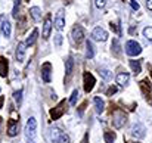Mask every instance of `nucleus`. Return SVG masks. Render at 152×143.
I'll list each match as a JSON object with an SVG mask.
<instances>
[{"mask_svg": "<svg viewBox=\"0 0 152 143\" xmlns=\"http://www.w3.org/2000/svg\"><path fill=\"white\" fill-rule=\"evenodd\" d=\"M19 131V120L18 118H10L7 123V136L15 137Z\"/></svg>", "mask_w": 152, "mask_h": 143, "instance_id": "nucleus-6", "label": "nucleus"}, {"mask_svg": "<svg viewBox=\"0 0 152 143\" xmlns=\"http://www.w3.org/2000/svg\"><path fill=\"white\" fill-rule=\"evenodd\" d=\"M146 7L149 10H152V0H146Z\"/></svg>", "mask_w": 152, "mask_h": 143, "instance_id": "nucleus-37", "label": "nucleus"}, {"mask_svg": "<svg viewBox=\"0 0 152 143\" xmlns=\"http://www.w3.org/2000/svg\"><path fill=\"white\" fill-rule=\"evenodd\" d=\"M130 66H132L134 75L140 74V69H142V68H140V62H139V61H130Z\"/></svg>", "mask_w": 152, "mask_h": 143, "instance_id": "nucleus-25", "label": "nucleus"}, {"mask_svg": "<svg viewBox=\"0 0 152 143\" xmlns=\"http://www.w3.org/2000/svg\"><path fill=\"white\" fill-rule=\"evenodd\" d=\"M95 4H96V7H105V4H106V0H95Z\"/></svg>", "mask_w": 152, "mask_h": 143, "instance_id": "nucleus-34", "label": "nucleus"}, {"mask_svg": "<svg viewBox=\"0 0 152 143\" xmlns=\"http://www.w3.org/2000/svg\"><path fill=\"white\" fill-rule=\"evenodd\" d=\"M62 45V36L61 34H58V36H55V46L56 47H59Z\"/></svg>", "mask_w": 152, "mask_h": 143, "instance_id": "nucleus-33", "label": "nucleus"}, {"mask_svg": "<svg viewBox=\"0 0 152 143\" xmlns=\"http://www.w3.org/2000/svg\"><path fill=\"white\" fill-rule=\"evenodd\" d=\"M0 21H1V24H0V30H1V34H3V37H10V22L7 21V19H4V18H0Z\"/></svg>", "mask_w": 152, "mask_h": 143, "instance_id": "nucleus-12", "label": "nucleus"}, {"mask_svg": "<svg viewBox=\"0 0 152 143\" xmlns=\"http://www.w3.org/2000/svg\"><path fill=\"white\" fill-rule=\"evenodd\" d=\"M83 78H84V92L86 93H90L93 90V87H95L96 80H95V77L90 72H84V77Z\"/></svg>", "mask_w": 152, "mask_h": 143, "instance_id": "nucleus-7", "label": "nucleus"}, {"mask_svg": "<svg viewBox=\"0 0 152 143\" xmlns=\"http://www.w3.org/2000/svg\"><path fill=\"white\" fill-rule=\"evenodd\" d=\"M13 100H15L18 105L21 103V100H22V90H21V89H19V90H16V92L13 93Z\"/></svg>", "mask_w": 152, "mask_h": 143, "instance_id": "nucleus-30", "label": "nucleus"}, {"mask_svg": "<svg viewBox=\"0 0 152 143\" xmlns=\"http://www.w3.org/2000/svg\"><path fill=\"white\" fill-rule=\"evenodd\" d=\"M92 37L95 39V40H98V42H106V39H108V33L101 28V27H96L95 30H93V33H92Z\"/></svg>", "mask_w": 152, "mask_h": 143, "instance_id": "nucleus-9", "label": "nucleus"}, {"mask_svg": "<svg viewBox=\"0 0 152 143\" xmlns=\"http://www.w3.org/2000/svg\"><path fill=\"white\" fill-rule=\"evenodd\" d=\"M132 134H133L134 137H137V139H142V137H145V127H143L140 123L134 124V125L132 127Z\"/></svg>", "mask_w": 152, "mask_h": 143, "instance_id": "nucleus-13", "label": "nucleus"}, {"mask_svg": "<svg viewBox=\"0 0 152 143\" xmlns=\"http://www.w3.org/2000/svg\"><path fill=\"white\" fill-rule=\"evenodd\" d=\"M136 143H137V142H136Z\"/></svg>", "mask_w": 152, "mask_h": 143, "instance_id": "nucleus-42", "label": "nucleus"}, {"mask_svg": "<svg viewBox=\"0 0 152 143\" xmlns=\"http://www.w3.org/2000/svg\"><path fill=\"white\" fill-rule=\"evenodd\" d=\"M58 143H69V136L66 133H62L61 137H59V140H58Z\"/></svg>", "mask_w": 152, "mask_h": 143, "instance_id": "nucleus-32", "label": "nucleus"}, {"mask_svg": "<svg viewBox=\"0 0 152 143\" xmlns=\"http://www.w3.org/2000/svg\"><path fill=\"white\" fill-rule=\"evenodd\" d=\"M115 92H117V87H109L108 92H106V96H112Z\"/></svg>", "mask_w": 152, "mask_h": 143, "instance_id": "nucleus-35", "label": "nucleus"}, {"mask_svg": "<svg viewBox=\"0 0 152 143\" xmlns=\"http://www.w3.org/2000/svg\"><path fill=\"white\" fill-rule=\"evenodd\" d=\"M28 143H34V142H33V140H30V142H28Z\"/></svg>", "mask_w": 152, "mask_h": 143, "instance_id": "nucleus-41", "label": "nucleus"}, {"mask_svg": "<svg viewBox=\"0 0 152 143\" xmlns=\"http://www.w3.org/2000/svg\"><path fill=\"white\" fill-rule=\"evenodd\" d=\"M50 31H52V19H50V15L46 16L45 19V24H43V39L48 40L50 37Z\"/></svg>", "mask_w": 152, "mask_h": 143, "instance_id": "nucleus-11", "label": "nucleus"}, {"mask_svg": "<svg viewBox=\"0 0 152 143\" xmlns=\"http://www.w3.org/2000/svg\"><path fill=\"white\" fill-rule=\"evenodd\" d=\"M19 6H21V0H15V4H13V9H12V16L15 19H18V16H19V13H18Z\"/></svg>", "mask_w": 152, "mask_h": 143, "instance_id": "nucleus-26", "label": "nucleus"}, {"mask_svg": "<svg viewBox=\"0 0 152 143\" xmlns=\"http://www.w3.org/2000/svg\"><path fill=\"white\" fill-rule=\"evenodd\" d=\"M50 74H52V63L50 62H45L42 65V78H43L45 83H50L52 80Z\"/></svg>", "mask_w": 152, "mask_h": 143, "instance_id": "nucleus-8", "label": "nucleus"}, {"mask_svg": "<svg viewBox=\"0 0 152 143\" xmlns=\"http://www.w3.org/2000/svg\"><path fill=\"white\" fill-rule=\"evenodd\" d=\"M77 100H78V90H74L72 95H71V99H69V103L71 105H75Z\"/></svg>", "mask_w": 152, "mask_h": 143, "instance_id": "nucleus-31", "label": "nucleus"}, {"mask_svg": "<svg viewBox=\"0 0 152 143\" xmlns=\"http://www.w3.org/2000/svg\"><path fill=\"white\" fill-rule=\"evenodd\" d=\"M64 27H65V21H64V10L61 9V10L58 12L56 18H55V28H56L58 31H62V30H64Z\"/></svg>", "mask_w": 152, "mask_h": 143, "instance_id": "nucleus-14", "label": "nucleus"}, {"mask_svg": "<svg viewBox=\"0 0 152 143\" xmlns=\"http://www.w3.org/2000/svg\"><path fill=\"white\" fill-rule=\"evenodd\" d=\"M65 111H66V100H61L53 109H50L52 120H59V118L64 115Z\"/></svg>", "mask_w": 152, "mask_h": 143, "instance_id": "nucleus-3", "label": "nucleus"}, {"mask_svg": "<svg viewBox=\"0 0 152 143\" xmlns=\"http://www.w3.org/2000/svg\"><path fill=\"white\" fill-rule=\"evenodd\" d=\"M36 128H37V121L34 117H30L28 121H27V125H25V134L28 139H33L34 134H36Z\"/></svg>", "mask_w": 152, "mask_h": 143, "instance_id": "nucleus-5", "label": "nucleus"}, {"mask_svg": "<svg viewBox=\"0 0 152 143\" xmlns=\"http://www.w3.org/2000/svg\"><path fill=\"white\" fill-rule=\"evenodd\" d=\"M129 80H130V75H129L127 72H121V74L117 75V83H118L120 86H126V84L129 83Z\"/></svg>", "mask_w": 152, "mask_h": 143, "instance_id": "nucleus-18", "label": "nucleus"}, {"mask_svg": "<svg viewBox=\"0 0 152 143\" xmlns=\"http://www.w3.org/2000/svg\"><path fill=\"white\" fill-rule=\"evenodd\" d=\"M72 69H74V61H72V58H68L66 61H65V72H66V81L71 78V75H72Z\"/></svg>", "mask_w": 152, "mask_h": 143, "instance_id": "nucleus-17", "label": "nucleus"}, {"mask_svg": "<svg viewBox=\"0 0 152 143\" xmlns=\"http://www.w3.org/2000/svg\"><path fill=\"white\" fill-rule=\"evenodd\" d=\"M71 40H72V43L77 45V46L84 40V30H83L80 25L74 27V30H72V33H71Z\"/></svg>", "mask_w": 152, "mask_h": 143, "instance_id": "nucleus-4", "label": "nucleus"}, {"mask_svg": "<svg viewBox=\"0 0 152 143\" xmlns=\"http://www.w3.org/2000/svg\"><path fill=\"white\" fill-rule=\"evenodd\" d=\"M62 133H64V131H62L61 128H56V127H55V128H52L50 130L52 140H53L55 143H58V140H59V137H61V134H62Z\"/></svg>", "mask_w": 152, "mask_h": 143, "instance_id": "nucleus-23", "label": "nucleus"}, {"mask_svg": "<svg viewBox=\"0 0 152 143\" xmlns=\"http://www.w3.org/2000/svg\"><path fill=\"white\" fill-rule=\"evenodd\" d=\"M143 36H145L146 40L152 42V27H146V28L143 30Z\"/></svg>", "mask_w": 152, "mask_h": 143, "instance_id": "nucleus-29", "label": "nucleus"}, {"mask_svg": "<svg viewBox=\"0 0 152 143\" xmlns=\"http://www.w3.org/2000/svg\"><path fill=\"white\" fill-rule=\"evenodd\" d=\"M95 56V47H93V43L90 40L86 42V58L87 59H92Z\"/></svg>", "mask_w": 152, "mask_h": 143, "instance_id": "nucleus-19", "label": "nucleus"}, {"mask_svg": "<svg viewBox=\"0 0 152 143\" xmlns=\"http://www.w3.org/2000/svg\"><path fill=\"white\" fill-rule=\"evenodd\" d=\"M7 68H9L7 59H6L4 56H0V77L6 78V75H7Z\"/></svg>", "mask_w": 152, "mask_h": 143, "instance_id": "nucleus-16", "label": "nucleus"}, {"mask_svg": "<svg viewBox=\"0 0 152 143\" xmlns=\"http://www.w3.org/2000/svg\"><path fill=\"white\" fill-rule=\"evenodd\" d=\"M111 49H112V53H114L115 56H120V53H121V49H120V43H118V40H117V39H114V40H112Z\"/></svg>", "mask_w": 152, "mask_h": 143, "instance_id": "nucleus-24", "label": "nucleus"}, {"mask_svg": "<svg viewBox=\"0 0 152 143\" xmlns=\"http://www.w3.org/2000/svg\"><path fill=\"white\" fill-rule=\"evenodd\" d=\"M30 15H31V18H33L34 21H40V18H42L40 7H37V6H33V7L30 9Z\"/></svg>", "mask_w": 152, "mask_h": 143, "instance_id": "nucleus-21", "label": "nucleus"}, {"mask_svg": "<svg viewBox=\"0 0 152 143\" xmlns=\"http://www.w3.org/2000/svg\"><path fill=\"white\" fill-rule=\"evenodd\" d=\"M84 108H86V102H84V103H83V105H81V106H80V112H78V114H80V115H81V114H83V111H84Z\"/></svg>", "mask_w": 152, "mask_h": 143, "instance_id": "nucleus-38", "label": "nucleus"}, {"mask_svg": "<svg viewBox=\"0 0 152 143\" xmlns=\"http://www.w3.org/2000/svg\"><path fill=\"white\" fill-rule=\"evenodd\" d=\"M25 50H27V45L25 43H18L16 52H15V56H16V61L18 62H24V59H25Z\"/></svg>", "mask_w": 152, "mask_h": 143, "instance_id": "nucleus-10", "label": "nucleus"}, {"mask_svg": "<svg viewBox=\"0 0 152 143\" xmlns=\"http://www.w3.org/2000/svg\"><path fill=\"white\" fill-rule=\"evenodd\" d=\"M3 102H4V97H3V96H0V108L3 106Z\"/></svg>", "mask_w": 152, "mask_h": 143, "instance_id": "nucleus-40", "label": "nucleus"}, {"mask_svg": "<svg viewBox=\"0 0 152 143\" xmlns=\"http://www.w3.org/2000/svg\"><path fill=\"white\" fill-rule=\"evenodd\" d=\"M93 103H95V106H96V112H98V114H102L103 109H105V102L102 100L101 97H95V99H93Z\"/></svg>", "mask_w": 152, "mask_h": 143, "instance_id": "nucleus-22", "label": "nucleus"}, {"mask_svg": "<svg viewBox=\"0 0 152 143\" xmlns=\"http://www.w3.org/2000/svg\"><path fill=\"white\" fill-rule=\"evenodd\" d=\"M126 123H127V115L123 111H115L112 115V125L115 128H121Z\"/></svg>", "mask_w": 152, "mask_h": 143, "instance_id": "nucleus-2", "label": "nucleus"}, {"mask_svg": "<svg viewBox=\"0 0 152 143\" xmlns=\"http://www.w3.org/2000/svg\"><path fill=\"white\" fill-rule=\"evenodd\" d=\"M81 143H89V134H84V139Z\"/></svg>", "mask_w": 152, "mask_h": 143, "instance_id": "nucleus-39", "label": "nucleus"}, {"mask_svg": "<svg viewBox=\"0 0 152 143\" xmlns=\"http://www.w3.org/2000/svg\"><path fill=\"white\" fill-rule=\"evenodd\" d=\"M140 87H142L143 95L151 99V97H152V86H151V83L148 81V78H146V80H143V81L140 83Z\"/></svg>", "mask_w": 152, "mask_h": 143, "instance_id": "nucleus-15", "label": "nucleus"}, {"mask_svg": "<svg viewBox=\"0 0 152 143\" xmlns=\"http://www.w3.org/2000/svg\"><path fill=\"white\" fill-rule=\"evenodd\" d=\"M103 137H105V142H106V143H114V142H115V133L106 131Z\"/></svg>", "mask_w": 152, "mask_h": 143, "instance_id": "nucleus-27", "label": "nucleus"}, {"mask_svg": "<svg viewBox=\"0 0 152 143\" xmlns=\"http://www.w3.org/2000/svg\"><path fill=\"white\" fill-rule=\"evenodd\" d=\"M99 74L103 80H111V72L106 68H99Z\"/></svg>", "mask_w": 152, "mask_h": 143, "instance_id": "nucleus-28", "label": "nucleus"}, {"mask_svg": "<svg viewBox=\"0 0 152 143\" xmlns=\"http://www.w3.org/2000/svg\"><path fill=\"white\" fill-rule=\"evenodd\" d=\"M37 37H39V30H37V28H34V30H33V33L30 34V37L27 39V42H25V45H27V46H33V45L36 43V40H37Z\"/></svg>", "mask_w": 152, "mask_h": 143, "instance_id": "nucleus-20", "label": "nucleus"}, {"mask_svg": "<svg viewBox=\"0 0 152 143\" xmlns=\"http://www.w3.org/2000/svg\"><path fill=\"white\" fill-rule=\"evenodd\" d=\"M130 4H132V7H133L134 10H137V9H139V3H137L136 0H130Z\"/></svg>", "mask_w": 152, "mask_h": 143, "instance_id": "nucleus-36", "label": "nucleus"}, {"mask_svg": "<svg viewBox=\"0 0 152 143\" xmlns=\"http://www.w3.org/2000/svg\"><path fill=\"white\" fill-rule=\"evenodd\" d=\"M126 53L129 56H137L142 53V46L136 40H129L126 43Z\"/></svg>", "mask_w": 152, "mask_h": 143, "instance_id": "nucleus-1", "label": "nucleus"}]
</instances>
